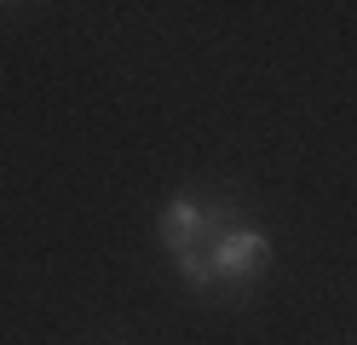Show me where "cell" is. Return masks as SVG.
<instances>
[{
  "label": "cell",
  "instance_id": "obj_1",
  "mask_svg": "<svg viewBox=\"0 0 357 345\" xmlns=\"http://www.w3.org/2000/svg\"><path fill=\"white\" fill-rule=\"evenodd\" d=\"M231 219H242V213H236V196H213V201L202 207L196 190H178V196L162 207V219H155V236H162L167 259H178V253H190V247H208Z\"/></svg>",
  "mask_w": 357,
  "mask_h": 345
},
{
  "label": "cell",
  "instance_id": "obj_2",
  "mask_svg": "<svg viewBox=\"0 0 357 345\" xmlns=\"http://www.w3.org/2000/svg\"><path fill=\"white\" fill-rule=\"evenodd\" d=\"M208 259H213V282H231L236 293H248L265 276V265H271V236L248 219H231L208 242Z\"/></svg>",
  "mask_w": 357,
  "mask_h": 345
}]
</instances>
